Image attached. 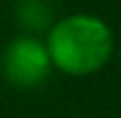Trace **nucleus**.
Here are the masks:
<instances>
[{
  "instance_id": "1",
  "label": "nucleus",
  "mask_w": 121,
  "mask_h": 118,
  "mask_svg": "<svg viewBox=\"0 0 121 118\" xmlns=\"http://www.w3.org/2000/svg\"><path fill=\"white\" fill-rule=\"evenodd\" d=\"M52 69L67 76H91L116 54L111 25L94 12H72L57 17L45 32Z\"/></svg>"
},
{
  "instance_id": "2",
  "label": "nucleus",
  "mask_w": 121,
  "mask_h": 118,
  "mask_svg": "<svg viewBox=\"0 0 121 118\" xmlns=\"http://www.w3.org/2000/svg\"><path fill=\"white\" fill-rule=\"evenodd\" d=\"M0 71L8 84L17 89H35L54 71L45 39L37 35H15L0 52Z\"/></svg>"
},
{
  "instance_id": "3",
  "label": "nucleus",
  "mask_w": 121,
  "mask_h": 118,
  "mask_svg": "<svg viewBox=\"0 0 121 118\" xmlns=\"http://www.w3.org/2000/svg\"><path fill=\"white\" fill-rule=\"evenodd\" d=\"M15 15H17L20 25L27 30V35H35L40 30H47L54 22L52 8L47 5V0H17L15 5Z\"/></svg>"
},
{
  "instance_id": "4",
  "label": "nucleus",
  "mask_w": 121,
  "mask_h": 118,
  "mask_svg": "<svg viewBox=\"0 0 121 118\" xmlns=\"http://www.w3.org/2000/svg\"><path fill=\"white\" fill-rule=\"evenodd\" d=\"M116 54H119V62H121V37L116 39Z\"/></svg>"
}]
</instances>
